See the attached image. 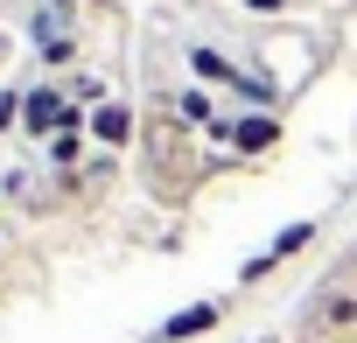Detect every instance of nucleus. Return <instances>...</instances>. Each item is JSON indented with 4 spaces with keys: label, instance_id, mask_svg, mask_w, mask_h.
<instances>
[{
    "label": "nucleus",
    "instance_id": "4",
    "mask_svg": "<svg viewBox=\"0 0 357 343\" xmlns=\"http://www.w3.org/2000/svg\"><path fill=\"white\" fill-rule=\"evenodd\" d=\"M225 322H231V301H225V294H211V301H190V308L161 315V329H154L147 343H204V336H218Z\"/></svg>",
    "mask_w": 357,
    "mask_h": 343
},
{
    "label": "nucleus",
    "instance_id": "9",
    "mask_svg": "<svg viewBox=\"0 0 357 343\" xmlns=\"http://www.w3.org/2000/svg\"><path fill=\"white\" fill-rule=\"evenodd\" d=\"M36 56H43L50 70H70V63L84 56V36H50V43H36Z\"/></svg>",
    "mask_w": 357,
    "mask_h": 343
},
{
    "label": "nucleus",
    "instance_id": "5",
    "mask_svg": "<svg viewBox=\"0 0 357 343\" xmlns=\"http://www.w3.org/2000/svg\"><path fill=\"white\" fill-rule=\"evenodd\" d=\"M183 56H190V77H197V84H225V91H238V84L252 77V70H245V63H231L218 43H190Z\"/></svg>",
    "mask_w": 357,
    "mask_h": 343
},
{
    "label": "nucleus",
    "instance_id": "8",
    "mask_svg": "<svg viewBox=\"0 0 357 343\" xmlns=\"http://www.w3.org/2000/svg\"><path fill=\"white\" fill-rule=\"evenodd\" d=\"M175 119H183V126H218L211 91H204V84H197V91H183V98H175Z\"/></svg>",
    "mask_w": 357,
    "mask_h": 343
},
{
    "label": "nucleus",
    "instance_id": "1",
    "mask_svg": "<svg viewBox=\"0 0 357 343\" xmlns=\"http://www.w3.org/2000/svg\"><path fill=\"white\" fill-rule=\"evenodd\" d=\"M294 336H301V343H357V259L336 266V273L308 294Z\"/></svg>",
    "mask_w": 357,
    "mask_h": 343
},
{
    "label": "nucleus",
    "instance_id": "2",
    "mask_svg": "<svg viewBox=\"0 0 357 343\" xmlns=\"http://www.w3.org/2000/svg\"><path fill=\"white\" fill-rule=\"evenodd\" d=\"M315 238H322V218H294V224H280L245 266H238V287H259V280H273L287 259H301V252H315Z\"/></svg>",
    "mask_w": 357,
    "mask_h": 343
},
{
    "label": "nucleus",
    "instance_id": "3",
    "mask_svg": "<svg viewBox=\"0 0 357 343\" xmlns=\"http://www.w3.org/2000/svg\"><path fill=\"white\" fill-rule=\"evenodd\" d=\"M211 140H225L238 161H266V154H280V112H231L211 126Z\"/></svg>",
    "mask_w": 357,
    "mask_h": 343
},
{
    "label": "nucleus",
    "instance_id": "12",
    "mask_svg": "<svg viewBox=\"0 0 357 343\" xmlns=\"http://www.w3.org/2000/svg\"><path fill=\"white\" fill-rule=\"evenodd\" d=\"M70 8H91V15H112V0H70Z\"/></svg>",
    "mask_w": 357,
    "mask_h": 343
},
{
    "label": "nucleus",
    "instance_id": "11",
    "mask_svg": "<svg viewBox=\"0 0 357 343\" xmlns=\"http://www.w3.org/2000/svg\"><path fill=\"white\" fill-rule=\"evenodd\" d=\"M245 8H252V15H280V8H287V0H245Z\"/></svg>",
    "mask_w": 357,
    "mask_h": 343
},
{
    "label": "nucleus",
    "instance_id": "7",
    "mask_svg": "<svg viewBox=\"0 0 357 343\" xmlns=\"http://www.w3.org/2000/svg\"><path fill=\"white\" fill-rule=\"evenodd\" d=\"M84 126H63L56 140H50V168H56V176H77V161H84Z\"/></svg>",
    "mask_w": 357,
    "mask_h": 343
},
{
    "label": "nucleus",
    "instance_id": "13",
    "mask_svg": "<svg viewBox=\"0 0 357 343\" xmlns=\"http://www.w3.org/2000/svg\"><path fill=\"white\" fill-rule=\"evenodd\" d=\"M8 259H15V245H8V231H0V266H8Z\"/></svg>",
    "mask_w": 357,
    "mask_h": 343
},
{
    "label": "nucleus",
    "instance_id": "15",
    "mask_svg": "<svg viewBox=\"0 0 357 343\" xmlns=\"http://www.w3.org/2000/svg\"><path fill=\"white\" fill-rule=\"evenodd\" d=\"M0 294H8V287H0Z\"/></svg>",
    "mask_w": 357,
    "mask_h": 343
},
{
    "label": "nucleus",
    "instance_id": "10",
    "mask_svg": "<svg viewBox=\"0 0 357 343\" xmlns=\"http://www.w3.org/2000/svg\"><path fill=\"white\" fill-rule=\"evenodd\" d=\"M22 126V91L8 84V91H0V133H15Z\"/></svg>",
    "mask_w": 357,
    "mask_h": 343
},
{
    "label": "nucleus",
    "instance_id": "6",
    "mask_svg": "<svg viewBox=\"0 0 357 343\" xmlns=\"http://www.w3.org/2000/svg\"><path fill=\"white\" fill-rule=\"evenodd\" d=\"M84 133L91 140H105V147H133V133H140V119H133V105H119V98H105L91 119H84Z\"/></svg>",
    "mask_w": 357,
    "mask_h": 343
},
{
    "label": "nucleus",
    "instance_id": "14",
    "mask_svg": "<svg viewBox=\"0 0 357 343\" xmlns=\"http://www.w3.org/2000/svg\"><path fill=\"white\" fill-rule=\"evenodd\" d=\"M0 56H8V36H0Z\"/></svg>",
    "mask_w": 357,
    "mask_h": 343
}]
</instances>
